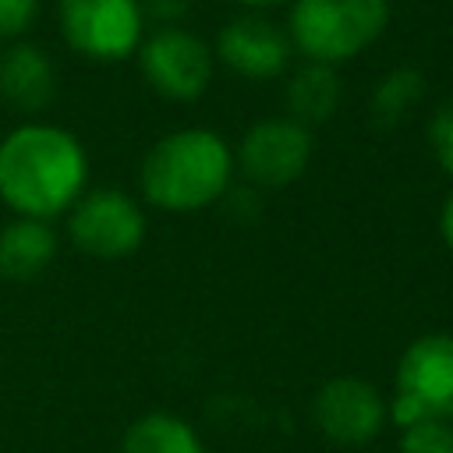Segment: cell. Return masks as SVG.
<instances>
[{
    "instance_id": "6da1fadb",
    "label": "cell",
    "mask_w": 453,
    "mask_h": 453,
    "mask_svg": "<svg viewBox=\"0 0 453 453\" xmlns=\"http://www.w3.org/2000/svg\"><path fill=\"white\" fill-rule=\"evenodd\" d=\"M88 177L81 142L57 124H21L0 142V198L25 219H50L71 209Z\"/></svg>"
},
{
    "instance_id": "7a4b0ae2",
    "label": "cell",
    "mask_w": 453,
    "mask_h": 453,
    "mask_svg": "<svg viewBox=\"0 0 453 453\" xmlns=\"http://www.w3.org/2000/svg\"><path fill=\"white\" fill-rule=\"evenodd\" d=\"M234 173L230 145L205 127H180L159 138L142 163V195L166 212H198L223 198Z\"/></svg>"
},
{
    "instance_id": "3957f363",
    "label": "cell",
    "mask_w": 453,
    "mask_h": 453,
    "mask_svg": "<svg viewBox=\"0 0 453 453\" xmlns=\"http://www.w3.org/2000/svg\"><path fill=\"white\" fill-rule=\"evenodd\" d=\"M389 21V0H294L290 42L311 64H340L368 50Z\"/></svg>"
},
{
    "instance_id": "277c9868",
    "label": "cell",
    "mask_w": 453,
    "mask_h": 453,
    "mask_svg": "<svg viewBox=\"0 0 453 453\" xmlns=\"http://www.w3.org/2000/svg\"><path fill=\"white\" fill-rule=\"evenodd\" d=\"M67 234L78 251L92 258H127L145 241V216L138 202L117 188H96L71 205Z\"/></svg>"
},
{
    "instance_id": "5b68a950",
    "label": "cell",
    "mask_w": 453,
    "mask_h": 453,
    "mask_svg": "<svg viewBox=\"0 0 453 453\" xmlns=\"http://www.w3.org/2000/svg\"><path fill=\"white\" fill-rule=\"evenodd\" d=\"M60 35L92 60H124L142 46L138 0H57Z\"/></svg>"
},
{
    "instance_id": "8992f818",
    "label": "cell",
    "mask_w": 453,
    "mask_h": 453,
    "mask_svg": "<svg viewBox=\"0 0 453 453\" xmlns=\"http://www.w3.org/2000/svg\"><path fill=\"white\" fill-rule=\"evenodd\" d=\"M138 64L145 81L177 103L198 99L212 81L209 46L184 28H159L138 46Z\"/></svg>"
},
{
    "instance_id": "52a82bcc",
    "label": "cell",
    "mask_w": 453,
    "mask_h": 453,
    "mask_svg": "<svg viewBox=\"0 0 453 453\" xmlns=\"http://www.w3.org/2000/svg\"><path fill=\"white\" fill-rule=\"evenodd\" d=\"M311 421L336 446H368L386 425V400L368 379L336 375L319 386Z\"/></svg>"
},
{
    "instance_id": "ba28073f",
    "label": "cell",
    "mask_w": 453,
    "mask_h": 453,
    "mask_svg": "<svg viewBox=\"0 0 453 453\" xmlns=\"http://www.w3.org/2000/svg\"><path fill=\"white\" fill-rule=\"evenodd\" d=\"M311 159V131L290 117L258 120L241 142V170L262 188H283L304 173Z\"/></svg>"
},
{
    "instance_id": "9c48e42d",
    "label": "cell",
    "mask_w": 453,
    "mask_h": 453,
    "mask_svg": "<svg viewBox=\"0 0 453 453\" xmlns=\"http://www.w3.org/2000/svg\"><path fill=\"white\" fill-rule=\"evenodd\" d=\"M396 393L421 400L439 421H453V336H418L396 365Z\"/></svg>"
},
{
    "instance_id": "30bf717a",
    "label": "cell",
    "mask_w": 453,
    "mask_h": 453,
    "mask_svg": "<svg viewBox=\"0 0 453 453\" xmlns=\"http://www.w3.org/2000/svg\"><path fill=\"white\" fill-rule=\"evenodd\" d=\"M219 60L244 78H276L287 67L290 39L265 18H234L216 42Z\"/></svg>"
},
{
    "instance_id": "8fae6325",
    "label": "cell",
    "mask_w": 453,
    "mask_h": 453,
    "mask_svg": "<svg viewBox=\"0 0 453 453\" xmlns=\"http://www.w3.org/2000/svg\"><path fill=\"white\" fill-rule=\"evenodd\" d=\"M57 92V71L46 50L32 42H14L0 57V96L18 110H42Z\"/></svg>"
},
{
    "instance_id": "7c38bea8",
    "label": "cell",
    "mask_w": 453,
    "mask_h": 453,
    "mask_svg": "<svg viewBox=\"0 0 453 453\" xmlns=\"http://www.w3.org/2000/svg\"><path fill=\"white\" fill-rule=\"evenodd\" d=\"M57 255V234L42 219H11L0 230V276L4 280H32Z\"/></svg>"
},
{
    "instance_id": "4fadbf2b",
    "label": "cell",
    "mask_w": 453,
    "mask_h": 453,
    "mask_svg": "<svg viewBox=\"0 0 453 453\" xmlns=\"http://www.w3.org/2000/svg\"><path fill=\"white\" fill-rule=\"evenodd\" d=\"M120 453H205V442L184 418L152 411L131 421L120 439Z\"/></svg>"
},
{
    "instance_id": "5bb4252c",
    "label": "cell",
    "mask_w": 453,
    "mask_h": 453,
    "mask_svg": "<svg viewBox=\"0 0 453 453\" xmlns=\"http://www.w3.org/2000/svg\"><path fill=\"white\" fill-rule=\"evenodd\" d=\"M287 106H290V120L297 124H319V120H329L340 106V78L333 67L326 64H304L290 85H287Z\"/></svg>"
},
{
    "instance_id": "9a60e30c",
    "label": "cell",
    "mask_w": 453,
    "mask_h": 453,
    "mask_svg": "<svg viewBox=\"0 0 453 453\" xmlns=\"http://www.w3.org/2000/svg\"><path fill=\"white\" fill-rule=\"evenodd\" d=\"M421 96H425V78H421V71H414V67H396V71H389V74L379 78V85H375V92H372V113H375V120H382V124H396L411 106L421 103Z\"/></svg>"
},
{
    "instance_id": "2e32d148",
    "label": "cell",
    "mask_w": 453,
    "mask_h": 453,
    "mask_svg": "<svg viewBox=\"0 0 453 453\" xmlns=\"http://www.w3.org/2000/svg\"><path fill=\"white\" fill-rule=\"evenodd\" d=\"M400 453H453V425L428 421L400 435Z\"/></svg>"
},
{
    "instance_id": "e0dca14e",
    "label": "cell",
    "mask_w": 453,
    "mask_h": 453,
    "mask_svg": "<svg viewBox=\"0 0 453 453\" xmlns=\"http://www.w3.org/2000/svg\"><path fill=\"white\" fill-rule=\"evenodd\" d=\"M428 145H432L435 163L453 177V96L432 113V120H428Z\"/></svg>"
},
{
    "instance_id": "ac0fdd59",
    "label": "cell",
    "mask_w": 453,
    "mask_h": 453,
    "mask_svg": "<svg viewBox=\"0 0 453 453\" xmlns=\"http://www.w3.org/2000/svg\"><path fill=\"white\" fill-rule=\"evenodd\" d=\"M39 14V0H0V39L21 35Z\"/></svg>"
},
{
    "instance_id": "d6986e66",
    "label": "cell",
    "mask_w": 453,
    "mask_h": 453,
    "mask_svg": "<svg viewBox=\"0 0 453 453\" xmlns=\"http://www.w3.org/2000/svg\"><path fill=\"white\" fill-rule=\"evenodd\" d=\"M439 234H442L446 248L453 251V195L442 202V212H439Z\"/></svg>"
},
{
    "instance_id": "ffe728a7",
    "label": "cell",
    "mask_w": 453,
    "mask_h": 453,
    "mask_svg": "<svg viewBox=\"0 0 453 453\" xmlns=\"http://www.w3.org/2000/svg\"><path fill=\"white\" fill-rule=\"evenodd\" d=\"M152 11H159V14H184L188 11V0H152Z\"/></svg>"
},
{
    "instance_id": "44dd1931",
    "label": "cell",
    "mask_w": 453,
    "mask_h": 453,
    "mask_svg": "<svg viewBox=\"0 0 453 453\" xmlns=\"http://www.w3.org/2000/svg\"><path fill=\"white\" fill-rule=\"evenodd\" d=\"M237 4H244V7H273L280 0H237Z\"/></svg>"
}]
</instances>
